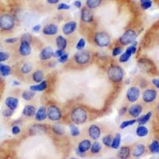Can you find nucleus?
<instances>
[{
	"mask_svg": "<svg viewBox=\"0 0 159 159\" xmlns=\"http://www.w3.org/2000/svg\"><path fill=\"white\" fill-rule=\"evenodd\" d=\"M71 120L72 123L77 125L84 124L88 119V113L84 108L77 107L72 109L70 114Z\"/></svg>",
	"mask_w": 159,
	"mask_h": 159,
	"instance_id": "f257e3e1",
	"label": "nucleus"
},
{
	"mask_svg": "<svg viewBox=\"0 0 159 159\" xmlns=\"http://www.w3.org/2000/svg\"><path fill=\"white\" fill-rule=\"evenodd\" d=\"M107 76L111 81L120 83L124 77V71L119 65H111L107 69Z\"/></svg>",
	"mask_w": 159,
	"mask_h": 159,
	"instance_id": "f03ea898",
	"label": "nucleus"
},
{
	"mask_svg": "<svg viewBox=\"0 0 159 159\" xmlns=\"http://www.w3.org/2000/svg\"><path fill=\"white\" fill-rule=\"evenodd\" d=\"M15 21L10 14H4L0 16V29L3 31H10L15 27Z\"/></svg>",
	"mask_w": 159,
	"mask_h": 159,
	"instance_id": "7ed1b4c3",
	"label": "nucleus"
},
{
	"mask_svg": "<svg viewBox=\"0 0 159 159\" xmlns=\"http://www.w3.org/2000/svg\"><path fill=\"white\" fill-rule=\"evenodd\" d=\"M137 36V33L134 30L129 29L125 31L123 34L120 36V38L119 39V42L122 45H131L133 42H135Z\"/></svg>",
	"mask_w": 159,
	"mask_h": 159,
	"instance_id": "20e7f679",
	"label": "nucleus"
},
{
	"mask_svg": "<svg viewBox=\"0 0 159 159\" xmlns=\"http://www.w3.org/2000/svg\"><path fill=\"white\" fill-rule=\"evenodd\" d=\"M94 42L99 47L105 48L111 44V38L107 33L97 32L94 35Z\"/></svg>",
	"mask_w": 159,
	"mask_h": 159,
	"instance_id": "39448f33",
	"label": "nucleus"
},
{
	"mask_svg": "<svg viewBox=\"0 0 159 159\" xmlns=\"http://www.w3.org/2000/svg\"><path fill=\"white\" fill-rule=\"evenodd\" d=\"M46 111H47V118L51 121L57 122L61 119L62 112L56 105H49L46 108Z\"/></svg>",
	"mask_w": 159,
	"mask_h": 159,
	"instance_id": "423d86ee",
	"label": "nucleus"
},
{
	"mask_svg": "<svg viewBox=\"0 0 159 159\" xmlns=\"http://www.w3.org/2000/svg\"><path fill=\"white\" fill-rule=\"evenodd\" d=\"M91 54L88 50H80L74 55V61L78 65H86L90 61Z\"/></svg>",
	"mask_w": 159,
	"mask_h": 159,
	"instance_id": "0eeeda50",
	"label": "nucleus"
},
{
	"mask_svg": "<svg viewBox=\"0 0 159 159\" xmlns=\"http://www.w3.org/2000/svg\"><path fill=\"white\" fill-rule=\"evenodd\" d=\"M140 89L136 86H132L127 89L126 97L130 103H135L140 97Z\"/></svg>",
	"mask_w": 159,
	"mask_h": 159,
	"instance_id": "6e6552de",
	"label": "nucleus"
},
{
	"mask_svg": "<svg viewBox=\"0 0 159 159\" xmlns=\"http://www.w3.org/2000/svg\"><path fill=\"white\" fill-rule=\"evenodd\" d=\"M157 96V91L153 89H146L143 92V100L147 103H153Z\"/></svg>",
	"mask_w": 159,
	"mask_h": 159,
	"instance_id": "1a4fd4ad",
	"label": "nucleus"
},
{
	"mask_svg": "<svg viewBox=\"0 0 159 159\" xmlns=\"http://www.w3.org/2000/svg\"><path fill=\"white\" fill-rule=\"evenodd\" d=\"M138 65H139V69L147 72H151L154 68V64L152 63L150 60L146 59V58L139 59V61H138Z\"/></svg>",
	"mask_w": 159,
	"mask_h": 159,
	"instance_id": "9d476101",
	"label": "nucleus"
},
{
	"mask_svg": "<svg viewBox=\"0 0 159 159\" xmlns=\"http://www.w3.org/2000/svg\"><path fill=\"white\" fill-rule=\"evenodd\" d=\"M80 18H81L82 22L89 23L94 20V15H93L92 11L86 7L82 8L81 11H80Z\"/></svg>",
	"mask_w": 159,
	"mask_h": 159,
	"instance_id": "9b49d317",
	"label": "nucleus"
},
{
	"mask_svg": "<svg viewBox=\"0 0 159 159\" xmlns=\"http://www.w3.org/2000/svg\"><path fill=\"white\" fill-rule=\"evenodd\" d=\"M143 111V107L141 104H138V103H134V104L131 105L128 109H127V112L131 117L137 119L139 116H141L142 112Z\"/></svg>",
	"mask_w": 159,
	"mask_h": 159,
	"instance_id": "f8f14e48",
	"label": "nucleus"
},
{
	"mask_svg": "<svg viewBox=\"0 0 159 159\" xmlns=\"http://www.w3.org/2000/svg\"><path fill=\"white\" fill-rule=\"evenodd\" d=\"M32 48H31V43L27 42H21L18 48V52L22 57H28L31 54Z\"/></svg>",
	"mask_w": 159,
	"mask_h": 159,
	"instance_id": "ddd939ff",
	"label": "nucleus"
},
{
	"mask_svg": "<svg viewBox=\"0 0 159 159\" xmlns=\"http://www.w3.org/2000/svg\"><path fill=\"white\" fill-rule=\"evenodd\" d=\"M89 135L92 139L97 141L101 136V129L96 124L91 125L89 127Z\"/></svg>",
	"mask_w": 159,
	"mask_h": 159,
	"instance_id": "4468645a",
	"label": "nucleus"
},
{
	"mask_svg": "<svg viewBox=\"0 0 159 159\" xmlns=\"http://www.w3.org/2000/svg\"><path fill=\"white\" fill-rule=\"evenodd\" d=\"M77 27V24L75 21H70L68 22L63 25L62 27V31L65 35H70L72 34V33H74L75 30H76Z\"/></svg>",
	"mask_w": 159,
	"mask_h": 159,
	"instance_id": "2eb2a0df",
	"label": "nucleus"
},
{
	"mask_svg": "<svg viewBox=\"0 0 159 159\" xmlns=\"http://www.w3.org/2000/svg\"><path fill=\"white\" fill-rule=\"evenodd\" d=\"M53 53H54L53 49L51 46H47L42 49V51L40 52L39 58L41 61H47L53 57Z\"/></svg>",
	"mask_w": 159,
	"mask_h": 159,
	"instance_id": "dca6fc26",
	"label": "nucleus"
},
{
	"mask_svg": "<svg viewBox=\"0 0 159 159\" xmlns=\"http://www.w3.org/2000/svg\"><path fill=\"white\" fill-rule=\"evenodd\" d=\"M58 30H59V29H58V26L56 24H48L43 27L42 33L47 36H53V35H56L57 34Z\"/></svg>",
	"mask_w": 159,
	"mask_h": 159,
	"instance_id": "f3484780",
	"label": "nucleus"
},
{
	"mask_svg": "<svg viewBox=\"0 0 159 159\" xmlns=\"http://www.w3.org/2000/svg\"><path fill=\"white\" fill-rule=\"evenodd\" d=\"M18 103H19L18 99L14 96H9L5 100V105L7 107L13 111L16 110L17 107H18Z\"/></svg>",
	"mask_w": 159,
	"mask_h": 159,
	"instance_id": "a211bd4d",
	"label": "nucleus"
},
{
	"mask_svg": "<svg viewBox=\"0 0 159 159\" xmlns=\"http://www.w3.org/2000/svg\"><path fill=\"white\" fill-rule=\"evenodd\" d=\"M34 119L38 122H42L47 119V111H46V107L44 106H41L37 110L36 114L34 116Z\"/></svg>",
	"mask_w": 159,
	"mask_h": 159,
	"instance_id": "6ab92c4d",
	"label": "nucleus"
},
{
	"mask_svg": "<svg viewBox=\"0 0 159 159\" xmlns=\"http://www.w3.org/2000/svg\"><path fill=\"white\" fill-rule=\"evenodd\" d=\"M91 147H92V143H91L90 140H89V139H84L83 141L80 142L79 144H78L77 150L85 154L86 152L90 150Z\"/></svg>",
	"mask_w": 159,
	"mask_h": 159,
	"instance_id": "aec40b11",
	"label": "nucleus"
},
{
	"mask_svg": "<svg viewBox=\"0 0 159 159\" xmlns=\"http://www.w3.org/2000/svg\"><path fill=\"white\" fill-rule=\"evenodd\" d=\"M48 84L46 80H43L41 83H38L37 84L31 85L30 87V90L32 91V92H43L45 89H47Z\"/></svg>",
	"mask_w": 159,
	"mask_h": 159,
	"instance_id": "412c9836",
	"label": "nucleus"
},
{
	"mask_svg": "<svg viewBox=\"0 0 159 159\" xmlns=\"http://www.w3.org/2000/svg\"><path fill=\"white\" fill-rule=\"evenodd\" d=\"M145 151H146V147H145L144 145L142 144V143H139V144H137L134 147L133 152H132V156L134 157H141L144 154Z\"/></svg>",
	"mask_w": 159,
	"mask_h": 159,
	"instance_id": "4be33fe9",
	"label": "nucleus"
},
{
	"mask_svg": "<svg viewBox=\"0 0 159 159\" xmlns=\"http://www.w3.org/2000/svg\"><path fill=\"white\" fill-rule=\"evenodd\" d=\"M68 42L67 39L65 38L62 35H59V36L57 37L56 38V45L58 49H62V50H65L67 47Z\"/></svg>",
	"mask_w": 159,
	"mask_h": 159,
	"instance_id": "5701e85b",
	"label": "nucleus"
},
{
	"mask_svg": "<svg viewBox=\"0 0 159 159\" xmlns=\"http://www.w3.org/2000/svg\"><path fill=\"white\" fill-rule=\"evenodd\" d=\"M36 107L33 105H26L22 110V115L25 117H33L36 114Z\"/></svg>",
	"mask_w": 159,
	"mask_h": 159,
	"instance_id": "b1692460",
	"label": "nucleus"
},
{
	"mask_svg": "<svg viewBox=\"0 0 159 159\" xmlns=\"http://www.w3.org/2000/svg\"><path fill=\"white\" fill-rule=\"evenodd\" d=\"M130 155V149L128 147H122L118 152V157L119 159H127Z\"/></svg>",
	"mask_w": 159,
	"mask_h": 159,
	"instance_id": "393cba45",
	"label": "nucleus"
},
{
	"mask_svg": "<svg viewBox=\"0 0 159 159\" xmlns=\"http://www.w3.org/2000/svg\"><path fill=\"white\" fill-rule=\"evenodd\" d=\"M46 127L44 125L37 124L34 125L30 128L31 134H42L46 132Z\"/></svg>",
	"mask_w": 159,
	"mask_h": 159,
	"instance_id": "a878e982",
	"label": "nucleus"
},
{
	"mask_svg": "<svg viewBox=\"0 0 159 159\" xmlns=\"http://www.w3.org/2000/svg\"><path fill=\"white\" fill-rule=\"evenodd\" d=\"M135 133L138 137L144 138L149 134V130L147 127H145L144 125H139V127L136 128Z\"/></svg>",
	"mask_w": 159,
	"mask_h": 159,
	"instance_id": "bb28decb",
	"label": "nucleus"
},
{
	"mask_svg": "<svg viewBox=\"0 0 159 159\" xmlns=\"http://www.w3.org/2000/svg\"><path fill=\"white\" fill-rule=\"evenodd\" d=\"M152 115H153L152 111H149V112H147V114L139 116V118H137V119H136V120H137V123H139V125L147 124V123L150 121V118L152 117Z\"/></svg>",
	"mask_w": 159,
	"mask_h": 159,
	"instance_id": "cd10ccee",
	"label": "nucleus"
},
{
	"mask_svg": "<svg viewBox=\"0 0 159 159\" xmlns=\"http://www.w3.org/2000/svg\"><path fill=\"white\" fill-rule=\"evenodd\" d=\"M32 79L37 84L41 83L42 81H43L44 80L43 71L38 69V70H36L35 72H34V73L32 74Z\"/></svg>",
	"mask_w": 159,
	"mask_h": 159,
	"instance_id": "c85d7f7f",
	"label": "nucleus"
},
{
	"mask_svg": "<svg viewBox=\"0 0 159 159\" xmlns=\"http://www.w3.org/2000/svg\"><path fill=\"white\" fill-rule=\"evenodd\" d=\"M122 141V136L119 133H117V134L115 135V137L113 138L111 142V147L114 150H117L120 147V144H121Z\"/></svg>",
	"mask_w": 159,
	"mask_h": 159,
	"instance_id": "c756f323",
	"label": "nucleus"
},
{
	"mask_svg": "<svg viewBox=\"0 0 159 159\" xmlns=\"http://www.w3.org/2000/svg\"><path fill=\"white\" fill-rule=\"evenodd\" d=\"M11 73V68L9 65L0 63V75L2 76H8Z\"/></svg>",
	"mask_w": 159,
	"mask_h": 159,
	"instance_id": "7c9ffc66",
	"label": "nucleus"
},
{
	"mask_svg": "<svg viewBox=\"0 0 159 159\" xmlns=\"http://www.w3.org/2000/svg\"><path fill=\"white\" fill-rule=\"evenodd\" d=\"M102 2H103V0H87L86 7L89 9L93 10L95 8H97L102 3Z\"/></svg>",
	"mask_w": 159,
	"mask_h": 159,
	"instance_id": "2f4dec72",
	"label": "nucleus"
},
{
	"mask_svg": "<svg viewBox=\"0 0 159 159\" xmlns=\"http://www.w3.org/2000/svg\"><path fill=\"white\" fill-rule=\"evenodd\" d=\"M51 129H52V131L57 135H63L65 134V128L61 124H54L53 126H52Z\"/></svg>",
	"mask_w": 159,
	"mask_h": 159,
	"instance_id": "473e14b6",
	"label": "nucleus"
},
{
	"mask_svg": "<svg viewBox=\"0 0 159 159\" xmlns=\"http://www.w3.org/2000/svg\"><path fill=\"white\" fill-rule=\"evenodd\" d=\"M149 150L152 154H159V142L157 140L152 142L149 145Z\"/></svg>",
	"mask_w": 159,
	"mask_h": 159,
	"instance_id": "72a5a7b5",
	"label": "nucleus"
},
{
	"mask_svg": "<svg viewBox=\"0 0 159 159\" xmlns=\"http://www.w3.org/2000/svg\"><path fill=\"white\" fill-rule=\"evenodd\" d=\"M35 93L36 92H32V91H24L22 94V99H25V101H30V100H32L34 99V97L35 96Z\"/></svg>",
	"mask_w": 159,
	"mask_h": 159,
	"instance_id": "f704fd0d",
	"label": "nucleus"
},
{
	"mask_svg": "<svg viewBox=\"0 0 159 159\" xmlns=\"http://www.w3.org/2000/svg\"><path fill=\"white\" fill-rule=\"evenodd\" d=\"M33 69V65H31L30 63H28V62H26V63L23 64V65H22V67H21V72H22V74L24 75H27L29 74L30 72L32 71Z\"/></svg>",
	"mask_w": 159,
	"mask_h": 159,
	"instance_id": "c9c22d12",
	"label": "nucleus"
},
{
	"mask_svg": "<svg viewBox=\"0 0 159 159\" xmlns=\"http://www.w3.org/2000/svg\"><path fill=\"white\" fill-rule=\"evenodd\" d=\"M69 130H70V134L72 137H78L80 134L79 127L76 125H75V123L69 125Z\"/></svg>",
	"mask_w": 159,
	"mask_h": 159,
	"instance_id": "e433bc0d",
	"label": "nucleus"
},
{
	"mask_svg": "<svg viewBox=\"0 0 159 159\" xmlns=\"http://www.w3.org/2000/svg\"><path fill=\"white\" fill-rule=\"evenodd\" d=\"M136 123H137L136 119H129V120H126V121H123V123L120 124L119 128L121 129V130H123V129L127 128V127H130V126H133V125L135 124Z\"/></svg>",
	"mask_w": 159,
	"mask_h": 159,
	"instance_id": "4c0bfd02",
	"label": "nucleus"
},
{
	"mask_svg": "<svg viewBox=\"0 0 159 159\" xmlns=\"http://www.w3.org/2000/svg\"><path fill=\"white\" fill-rule=\"evenodd\" d=\"M102 150V146L101 144L99 143V142H95L92 144V147H91V152L92 154H98L99 152L101 151Z\"/></svg>",
	"mask_w": 159,
	"mask_h": 159,
	"instance_id": "58836bf2",
	"label": "nucleus"
},
{
	"mask_svg": "<svg viewBox=\"0 0 159 159\" xmlns=\"http://www.w3.org/2000/svg\"><path fill=\"white\" fill-rule=\"evenodd\" d=\"M112 139H113V138H112L111 134H107V135L103 136V139H102V143L104 145L105 147H111Z\"/></svg>",
	"mask_w": 159,
	"mask_h": 159,
	"instance_id": "ea45409f",
	"label": "nucleus"
},
{
	"mask_svg": "<svg viewBox=\"0 0 159 159\" xmlns=\"http://www.w3.org/2000/svg\"><path fill=\"white\" fill-rule=\"evenodd\" d=\"M131 57L130 55H129L127 52H122V54L119 55V61L120 63H126L130 60V58Z\"/></svg>",
	"mask_w": 159,
	"mask_h": 159,
	"instance_id": "a19ab883",
	"label": "nucleus"
},
{
	"mask_svg": "<svg viewBox=\"0 0 159 159\" xmlns=\"http://www.w3.org/2000/svg\"><path fill=\"white\" fill-rule=\"evenodd\" d=\"M85 45H86V42H85L84 38H80L79 41L76 43V48L78 51L83 50L84 49Z\"/></svg>",
	"mask_w": 159,
	"mask_h": 159,
	"instance_id": "79ce46f5",
	"label": "nucleus"
},
{
	"mask_svg": "<svg viewBox=\"0 0 159 159\" xmlns=\"http://www.w3.org/2000/svg\"><path fill=\"white\" fill-rule=\"evenodd\" d=\"M122 52H123V48L120 47V46H116L112 49V56L116 57L122 54Z\"/></svg>",
	"mask_w": 159,
	"mask_h": 159,
	"instance_id": "37998d69",
	"label": "nucleus"
},
{
	"mask_svg": "<svg viewBox=\"0 0 159 159\" xmlns=\"http://www.w3.org/2000/svg\"><path fill=\"white\" fill-rule=\"evenodd\" d=\"M32 36H31V34H29V33H25V34H24L21 37V42H27L31 43V42H32Z\"/></svg>",
	"mask_w": 159,
	"mask_h": 159,
	"instance_id": "c03bdc74",
	"label": "nucleus"
},
{
	"mask_svg": "<svg viewBox=\"0 0 159 159\" xmlns=\"http://www.w3.org/2000/svg\"><path fill=\"white\" fill-rule=\"evenodd\" d=\"M10 58V54L7 52H2V51H0V63H2V62L7 61Z\"/></svg>",
	"mask_w": 159,
	"mask_h": 159,
	"instance_id": "a18cd8bd",
	"label": "nucleus"
},
{
	"mask_svg": "<svg viewBox=\"0 0 159 159\" xmlns=\"http://www.w3.org/2000/svg\"><path fill=\"white\" fill-rule=\"evenodd\" d=\"M14 111H15L11 110V109H9V108L5 109V110H3V111H2V116L5 118L11 117V116H13V114H14Z\"/></svg>",
	"mask_w": 159,
	"mask_h": 159,
	"instance_id": "49530a36",
	"label": "nucleus"
},
{
	"mask_svg": "<svg viewBox=\"0 0 159 159\" xmlns=\"http://www.w3.org/2000/svg\"><path fill=\"white\" fill-rule=\"evenodd\" d=\"M69 9H70V6L65 3V2L59 3L57 6L58 11H67V10H69Z\"/></svg>",
	"mask_w": 159,
	"mask_h": 159,
	"instance_id": "de8ad7c7",
	"label": "nucleus"
},
{
	"mask_svg": "<svg viewBox=\"0 0 159 159\" xmlns=\"http://www.w3.org/2000/svg\"><path fill=\"white\" fill-rule=\"evenodd\" d=\"M68 59H69V53H66V52H65V53H64V54L62 55L61 57L58 58V61H59L60 63L64 64L67 61Z\"/></svg>",
	"mask_w": 159,
	"mask_h": 159,
	"instance_id": "09e8293b",
	"label": "nucleus"
},
{
	"mask_svg": "<svg viewBox=\"0 0 159 159\" xmlns=\"http://www.w3.org/2000/svg\"><path fill=\"white\" fill-rule=\"evenodd\" d=\"M11 132H12V134L14 135H17L21 132V128L18 127V125H15V126H13L12 129H11Z\"/></svg>",
	"mask_w": 159,
	"mask_h": 159,
	"instance_id": "8fccbe9b",
	"label": "nucleus"
},
{
	"mask_svg": "<svg viewBox=\"0 0 159 159\" xmlns=\"http://www.w3.org/2000/svg\"><path fill=\"white\" fill-rule=\"evenodd\" d=\"M65 52V50H62V49H57V50L55 51L54 53H53V57L57 58H59L61 57Z\"/></svg>",
	"mask_w": 159,
	"mask_h": 159,
	"instance_id": "3c124183",
	"label": "nucleus"
},
{
	"mask_svg": "<svg viewBox=\"0 0 159 159\" xmlns=\"http://www.w3.org/2000/svg\"><path fill=\"white\" fill-rule=\"evenodd\" d=\"M18 38H9L5 39V42L7 44H15L18 42Z\"/></svg>",
	"mask_w": 159,
	"mask_h": 159,
	"instance_id": "603ef678",
	"label": "nucleus"
},
{
	"mask_svg": "<svg viewBox=\"0 0 159 159\" xmlns=\"http://www.w3.org/2000/svg\"><path fill=\"white\" fill-rule=\"evenodd\" d=\"M41 29H42V26H41V25H34V26H33L32 30H33V32L38 33L40 30H41Z\"/></svg>",
	"mask_w": 159,
	"mask_h": 159,
	"instance_id": "864d4df0",
	"label": "nucleus"
},
{
	"mask_svg": "<svg viewBox=\"0 0 159 159\" xmlns=\"http://www.w3.org/2000/svg\"><path fill=\"white\" fill-rule=\"evenodd\" d=\"M127 111V108L126 107H121V108L119 110V116H123V115Z\"/></svg>",
	"mask_w": 159,
	"mask_h": 159,
	"instance_id": "5fc2aeb1",
	"label": "nucleus"
},
{
	"mask_svg": "<svg viewBox=\"0 0 159 159\" xmlns=\"http://www.w3.org/2000/svg\"><path fill=\"white\" fill-rule=\"evenodd\" d=\"M152 84H153L157 89H159V79H157V78L153 79L152 80Z\"/></svg>",
	"mask_w": 159,
	"mask_h": 159,
	"instance_id": "6e6d98bb",
	"label": "nucleus"
},
{
	"mask_svg": "<svg viewBox=\"0 0 159 159\" xmlns=\"http://www.w3.org/2000/svg\"><path fill=\"white\" fill-rule=\"evenodd\" d=\"M73 5H74L76 8H80L82 6L81 1H80V0H76V1H75V2H73Z\"/></svg>",
	"mask_w": 159,
	"mask_h": 159,
	"instance_id": "4d7b16f0",
	"label": "nucleus"
},
{
	"mask_svg": "<svg viewBox=\"0 0 159 159\" xmlns=\"http://www.w3.org/2000/svg\"><path fill=\"white\" fill-rule=\"evenodd\" d=\"M47 2L49 4L53 5V4H57L60 2V0H47Z\"/></svg>",
	"mask_w": 159,
	"mask_h": 159,
	"instance_id": "13d9d810",
	"label": "nucleus"
},
{
	"mask_svg": "<svg viewBox=\"0 0 159 159\" xmlns=\"http://www.w3.org/2000/svg\"><path fill=\"white\" fill-rule=\"evenodd\" d=\"M76 155H77V156H79V157H84V155H85L84 153H82V152L79 151L77 149H76Z\"/></svg>",
	"mask_w": 159,
	"mask_h": 159,
	"instance_id": "bf43d9fd",
	"label": "nucleus"
},
{
	"mask_svg": "<svg viewBox=\"0 0 159 159\" xmlns=\"http://www.w3.org/2000/svg\"><path fill=\"white\" fill-rule=\"evenodd\" d=\"M13 85H15V86H19V85H21V83H20L19 81H18V80H14V81H13Z\"/></svg>",
	"mask_w": 159,
	"mask_h": 159,
	"instance_id": "052dcab7",
	"label": "nucleus"
},
{
	"mask_svg": "<svg viewBox=\"0 0 159 159\" xmlns=\"http://www.w3.org/2000/svg\"><path fill=\"white\" fill-rule=\"evenodd\" d=\"M150 1H152V0H140V3L143 4V3H145V2H150Z\"/></svg>",
	"mask_w": 159,
	"mask_h": 159,
	"instance_id": "680f3d73",
	"label": "nucleus"
},
{
	"mask_svg": "<svg viewBox=\"0 0 159 159\" xmlns=\"http://www.w3.org/2000/svg\"><path fill=\"white\" fill-rule=\"evenodd\" d=\"M70 159H78V158H77V157H71Z\"/></svg>",
	"mask_w": 159,
	"mask_h": 159,
	"instance_id": "e2e57ef3",
	"label": "nucleus"
},
{
	"mask_svg": "<svg viewBox=\"0 0 159 159\" xmlns=\"http://www.w3.org/2000/svg\"><path fill=\"white\" fill-rule=\"evenodd\" d=\"M157 111H158V114H159V105H158V107H157Z\"/></svg>",
	"mask_w": 159,
	"mask_h": 159,
	"instance_id": "0e129e2a",
	"label": "nucleus"
},
{
	"mask_svg": "<svg viewBox=\"0 0 159 159\" xmlns=\"http://www.w3.org/2000/svg\"><path fill=\"white\" fill-rule=\"evenodd\" d=\"M111 159H116V158H111Z\"/></svg>",
	"mask_w": 159,
	"mask_h": 159,
	"instance_id": "69168bd1",
	"label": "nucleus"
}]
</instances>
